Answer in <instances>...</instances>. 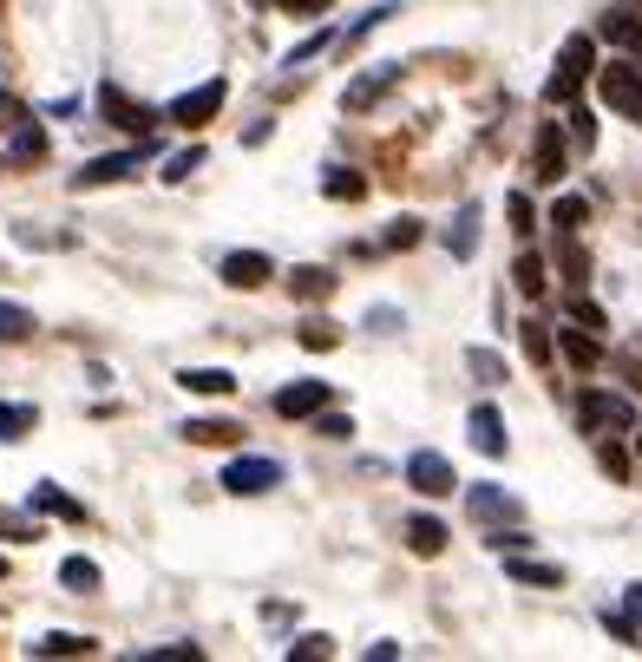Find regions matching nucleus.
Segmentation results:
<instances>
[{
    "label": "nucleus",
    "mask_w": 642,
    "mask_h": 662,
    "mask_svg": "<svg viewBox=\"0 0 642 662\" xmlns=\"http://www.w3.org/2000/svg\"><path fill=\"white\" fill-rule=\"evenodd\" d=\"M590 73H597V40H590V33H571L564 53H558V73L544 79V105H571Z\"/></svg>",
    "instance_id": "f257e3e1"
},
{
    "label": "nucleus",
    "mask_w": 642,
    "mask_h": 662,
    "mask_svg": "<svg viewBox=\"0 0 642 662\" xmlns=\"http://www.w3.org/2000/svg\"><path fill=\"white\" fill-rule=\"evenodd\" d=\"M597 92H603V105L610 112H623L630 125H642V73L636 60L623 53V60H610V67H597Z\"/></svg>",
    "instance_id": "f03ea898"
},
{
    "label": "nucleus",
    "mask_w": 642,
    "mask_h": 662,
    "mask_svg": "<svg viewBox=\"0 0 642 662\" xmlns=\"http://www.w3.org/2000/svg\"><path fill=\"white\" fill-rule=\"evenodd\" d=\"M0 125H7V164H40V157H47V132H40L33 112H20L7 92H0Z\"/></svg>",
    "instance_id": "7ed1b4c3"
},
{
    "label": "nucleus",
    "mask_w": 642,
    "mask_h": 662,
    "mask_svg": "<svg viewBox=\"0 0 642 662\" xmlns=\"http://www.w3.org/2000/svg\"><path fill=\"white\" fill-rule=\"evenodd\" d=\"M223 99H230V85H223V79H204V85L177 92V99L164 105V119H171V125H191V132H197V125H211L216 112H223Z\"/></svg>",
    "instance_id": "20e7f679"
},
{
    "label": "nucleus",
    "mask_w": 642,
    "mask_h": 662,
    "mask_svg": "<svg viewBox=\"0 0 642 662\" xmlns=\"http://www.w3.org/2000/svg\"><path fill=\"white\" fill-rule=\"evenodd\" d=\"M283 486V466L276 459H230L223 466V492H236V499H263V492H276Z\"/></svg>",
    "instance_id": "39448f33"
},
{
    "label": "nucleus",
    "mask_w": 642,
    "mask_h": 662,
    "mask_svg": "<svg viewBox=\"0 0 642 662\" xmlns=\"http://www.w3.org/2000/svg\"><path fill=\"white\" fill-rule=\"evenodd\" d=\"M577 427H583V434H603V427L623 434V427H636V407H630L623 394H583V400H577Z\"/></svg>",
    "instance_id": "423d86ee"
},
{
    "label": "nucleus",
    "mask_w": 642,
    "mask_h": 662,
    "mask_svg": "<svg viewBox=\"0 0 642 662\" xmlns=\"http://www.w3.org/2000/svg\"><path fill=\"white\" fill-rule=\"evenodd\" d=\"M564 171H571V139L558 125H538V139H531V184H564Z\"/></svg>",
    "instance_id": "0eeeda50"
},
{
    "label": "nucleus",
    "mask_w": 642,
    "mask_h": 662,
    "mask_svg": "<svg viewBox=\"0 0 642 662\" xmlns=\"http://www.w3.org/2000/svg\"><path fill=\"white\" fill-rule=\"evenodd\" d=\"M216 276H223L230 289H263V283L276 276V263H269L263 249H230V256L216 263Z\"/></svg>",
    "instance_id": "6e6552de"
},
{
    "label": "nucleus",
    "mask_w": 642,
    "mask_h": 662,
    "mask_svg": "<svg viewBox=\"0 0 642 662\" xmlns=\"http://www.w3.org/2000/svg\"><path fill=\"white\" fill-rule=\"evenodd\" d=\"M144 157H151V145H132V151H112V157H92L85 171H79V191H99V184H119V177H132Z\"/></svg>",
    "instance_id": "1a4fd4ad"
},
{
    "label": "nucleus",
    "mask_w": 642,
    "mask_h": 662,
    "mask_svg": "<svg viewBox=\"0 0 642 662\" xmlns=\"http://www.w3.org/2000/svg\"><path fill=\"white\" fill-rule=\"evenodd\" d=\"M99 112H105L112 125H125V132H151V125L164 119V112H151V105H139V99H125L119 85H105V92H99Z\"/></svg>",
    "instance_id": "9d476101"
},
{
    "label": "nucleus",
    "mask_w": 642,
    "mask_h": 662,
    "mask_svg": "<svg viewBox=\"0 0 642 662\" xmlns=\"http://www.w3.org/2000/svg\"><path fill=\"white\" fill-rule=\"evenodd\" d=\"M322 407H328V380H295V387L276 394V414H283V420H315Z\"/></svg>",
    "instance_id": "9b49d317"
},
{
    "label": "nucleus",
    "mask_w": 642,
    "mask_h": 662,
    "mask_svg": "<svg viewBox=\"0 0 642 662\" xmlns=\"http://www.w3.org/2000/svg\"><path fill=\"white\" fill-rule=\"evenodd\" d=\"M407 479H414V492H427V499H446V492L459 486L439 452H414V459H407Z\"/></svg>",
    "instance_id": "f8f14e48"
},
{
    "label": "nucleus",
    "mask_w": 642,
    "mask_h": 662,
    "mask_svg": "<svg viewBox=\"0 0 642 662\" xmlns=\"http://www.w3.org/2000/svg\"><path fill=\"white\" fill-rule=\"evenodd\" d=\"M558 355H564L577 374H590L597 361H603V348H597V335H590L583 322H577V328H558Z\"/></svg>",
    "instance_id": "ddd939ff"
},
{
    "label": "nucleus",
    "mask_w": 642,
    "mask_h": 662,
    "mask_svg": "<svg viewBox=\"0 0 642 662\" xmlns=\"http://www.w3.org/2000/svg\"><path fill=\"white\" fill-rule=\"evenodd\" d=\"M466 434H472V446H479V452H492V459L505 452V420H499V407H492V400H479V407H472Z\"/></svg>",
    "instance_id": "4468645a"
},
{
    "label": "nucleus",
    "mask_w": 642,
    "mask_h": 662,
    "mask_svg": "<svg viewBox=\"0 0 642 662\" xmlns=\"http://www.w3.org/2000/svg\"><path fill=\"white\" fill-rule=\"evenodd\" d=\"M288 295H295V302H328V295H335V269H322V263L288 269Z\"/></svg>",
    "instance_id": "2eb2a0df"
},
{
    "label": "nucleus",
    "mask_w": 642,
    "mask_h": 662,
    "mask_svg": "<svg viewBox=\"0 0 642 662\" xmlns=\"http://www.w3.org/2000/svg\"><path fill=\"white\" fill-rule=\"evenodd\" d=\"M322 197H335V204H360V197H367V177L348 171V164H328V171H322Z\"/></svg>",
    "instance_id": "dca6fc26"
},
{
    "label": "nucleus",
    "mask_w": 642,
    "mask_h": 662,
    "mask_svg": "<svg viewBox=\"0 0 642 662\" xmlns=\"http://www.w3.org/2000/svg\"><path fill=\"white\" fill-rule=\"evenodd\" d=\"M603 40L642 67V20H630V13H603Z\"/></svg>",
    "instance_id": "f3484780"
},
{
    "label": "nucleus",
    "mask_w": 642,
    "mask_h": 662,
    "mask_svg": "<svg viewBox=\"0 0 642 662\" xmlns=\"http://www.w3.org/2000/svg\"><path fill=\"white\" fill-rule=\"evenodd\" d=\"M505 578H511V584H544V590L564 584V571H558V564H531V558H518V551L505 558Z\"/></svg>",
    "instance_id": "a211bd4d"
},
{
    "label": "nucleus",
    "mask_w": 642,
    "mask_h": 662,
    "mask_svg": "<svg viewBox=\"0 0 642 662\" xmlns=\"http://www.w3.org/2000/svg\"><path fill=\"white\" fill-rule=\"evenodd\" d=\"M472 518H524V506L499 486H472Z\"/></svg>",
    "instance_id": "6ab92c4d"
},
{
    "label": "nucleus",
    "mask_w": 642,
    "mask_h": 662,
    "mask_svg": "<svg viewBox=\"0 0 642 662\" xmlns=\"http://www.w3.org/2000/svg\"><path fill=\"white\" fill-rule=\"evenodd\" d=\"M407 544H414V551H420V558H439V551H446V524H439V518H407Z\"/></svg>",
    "instance_id": "aec40b11"
},
{
    "label": "nucleus",
    "mask_w": 642,
    "mask_h": 662,
    "mask_svg": "<svg viewBox=\"0 0 642 662\" xmlns=\"http://www.w3.org/2000/svg\"><path fill=\"white\" fill-rule=\"evenodd\" d=\"M177 387H191V394H236V374L230 368H184Z\"/></svg>",
    "instance_id": "412c9836"
},
{
    "label": "nucleus",
    "mask_w": 642,
    "mask_h": 662,
    "mask_svg": "<svg viewBox=\"0 0 642 662\" xmlns=\"http://www.w3.org/2000/svg\"><path fill=\"white\" fill-rule=\"evenodd\" d=\"M184 440H191V446H236V440H243V427H236V420H191V427H184Z\"/></svg>",
    "instance_id": "4be33fe9"
},
{
    "label": "nucleus",
    "mask_w": 642,
    "mask_h": 662,
    "mask_svg": "<svg viewBox=\"0 0 642 662\" xmlns=\"http://www.w3.org/2000/svg\"><path fill=\"white\" fill-rule=\"evenodd\" d=\"M27 506H33V512H60V518H85V506H79V499H72V492H60V486H33V499H27Z\"/></svg>",
    "instance_id": "5701e85b"
},
{
    "label": "nucleus",
    "mask_w": 642,
    "mask_h": 662,
    "mask_svg": "<svg viewBox=\"0 0 642 662\" xmlns=\"http://www.w3.org/2000/svg\"><path fill=\"white\" fill-rule=\"evenodd\" d=\"M92 650H99L92 636H67V630H53V636H40L27 656H92Z\"/></svg>",
    "instance_id": "b1692460"
},
{
    "label": "nucleus",
    "mask_w": 642,
    "mask_h": 662,
    "mask_svg": "<svg viewBox=\"0 0 642 662\" xmlns=\"http://www.w3.org/2000/svg\"><path fill=\"white\" fill-rule=\"evenodd\" d=\"M511 283H518V295H544V256L524 249V256L511 263Z\"/></svg>",
    "instance_id": "393cba45"
},
{
    "label": "nucleus",
    "mask_w": 642,
    "mask_h": 662,
    "mask_svg": "<svg viewBox=\"0 0 642 662\" xmlns=\"http://www.w3.org/2000/svg\"><path fill=\"white\" fill-rule=\"evenodd\" d=\"M33 420H40L33 407H20V400L7 407V400H0V440H27V434H33Z\"/></svg>",
    "instance_id": "a878e982"
},
{
    "label": "nucleus",
    "mask_w": 642,
    "mask_h": 662,
    "mask_svg": "<svg viewBox=\"0 0 642 662\" xmlns=\"http://www.w3.org/2000/svg\"><path fill=\"white\" fill-rule=\"evenodd\" d=\"M472 236H479V211L466 204V211H459V223H452V236H446V249L466 263V256H472Z\"/></svg>",
    "instance_id": "bb28decb"
},
{
    "label": "nucleus",
    "mask_w": 642,
    "mask_h": 662,
    "mask_svg": "<svg viewBox=\"0 0 642 662\" xmlns=\"http://www.w3.org/2000/svg\"><path fill=\"white\" fill-rule=\"evenodd\" d=\"M518 342H524V355H531V361H551V355H558V335H551V328H538V322H524V328H518Z\"/></svg>",
    "instance_id": "cd10ccee"
},
{
    "label": "nucleus",
    "mask_w": 642,
    "mask_h": 662,
    "mask_svg": "<svg viewBox=\"0 0 642 662\" xmlns=\"http://www.w3.org/2000/svg\"><path fill=\"white\" fill-rule=\"evenodd\" d=\"M33 335V315L20 302H0V342H27Z\"/></svg>",
    "instance_id": "c85d7f7f"
},
{
    "label": "nucleus",
    "mask_w": 642,
    "mask_h": 662,
    "mask_svg": "<svg viewBox=\"0 0 642 662\" xmlns=\"http://www.w3.org/2000/svg\"><path fill=\"white\" fill-rule=\"evenodd\" d=\"M197 164H204V151H197V145H184L177 157H164V164H157V177H164V184H184V177H191Z\"/></svg>",
    "instance_id": "c756f323"
},
{
    "label": "nucleus",
    "mask_w": 642,
    "mask_h": 662,
    "mask_svg": "<svg viewBox=\"0 0 642 662\" xmlns=\"http://www.w3.org/2000/svg\"><path fill=\"white\" fill-rule=\"evenodd\" d=\"M564 139H571L577 151L597 145V119H590V105H577V99H571V125H564Z\"/></svg>",
    "instance_id": "7c9ffc66"
},
{
    "label": "nucleus",
    "mask_w": 642,
    "mask_h": 662,
    "mask_svg": "<svg viewBox=\"0 0 642 662\" xmlns=\"http://www.w3.org/2000/svg\"><path fill=\"white\" fill-rule=\"evenodd\" d=\"M60 584L67 590H99V564H92V558H67V564H60Z\"/></svg>",
    "instance_id": "2f4dec72"
},
{
    "label": "nucleus",
    "mask_w": 642,
    "mask_h": 662,
    "mask_svg": "<svg viewBox=\"0 0 642 662\" xmlns=\"http://www.w3.org/2000/svg\"><path fill=\"white\" fill-rule=\"evenodd\" d=\"M551 223H558V230H583V223H590V204H583V197H558V204H551Z\"/></svg>",
    "instance_id": "473e14b6"
},
{
    "label": "nucleus",
    "mask_w": 642,
    "mask_h": 662,
    "mask_svg": "<svg viewBox=\"0 0 642 662\" xmlns=\"http://www.w3.org/2000/svg\"><path fill=\"white\" fill-rule=\"evenodd\" d=\"M558 263H564V276H571L577 289H583V276H590V256L577 249V230H564V249H558Z\"/></svg>",
    "instance_id": "72a5a7b5"
},
{
    "label": "nucleus",
    "mask_w": 642,
    "mask_h": 662,
    "mask_svg": "<svg viewBox=\"0 0 642 662\" xmlns=\"http://www.w3.org/2000/svg\"><path fill=\"white\" fill-rule=\"evenodd\" d=\"M597 466H603L610 479H630V446H623V440H603V446H597Z\"/></svg>",
    "instance_id": "f704fd0d"
},
{
    "label": "nucleus",
    "mask_w": 642,
    "mask_h": 662,
    "mask_svg": "<svg viewBox=\"0 0 642 662\" xmlns=\"http://www.w3.org/2000/svg\"><path fill=\"white\" fill-rule=\"evenodd\" d=\"M571 322H583L590 335H603V328H610V322H603V308H597V302H590L583 289H571Z\"/></svg>",
    "instance_id": "c9c22d12"
},
{
    "label": "nucleus",
    "mask_w": 642,
    "mask_h": 662,
    "mask_svg": "<svg viewBox=\"0 0 642 662\" xmlns=\"http://www.w3.org/2000/svg\"><path fill=\"white\" fill-rule=\"evenodd\" d=\"M335 342H342V335H335V322H308V328H302V348H308V355H328Z\"/></svg>",
    "instance_id": "e433bc0d"
},
{
    "label": "nucleus",
    "mask_w": 642,
    "mask_h": 662,
    "mask_svg": "<svg viewBox=\"0 0 642 662\" xmlns=\"http://www.w3.org/2000/svg\"><path fill=\"white\" fill-rule=\"evenodd\" d=\"M315 434H322V440H355V420H348V414H328V407H322V414H315Z\"/></svg>",
    "instance_id": "4c0bfd02"
},
{
    "label": "nucleus",
    "mask_w": 642,
    "mask_h": 662,
    "mask_svg": "<svg viewBox=\"0 0 642 662\" xmlns=\"http://www.w3.org/2000/svg\"><path fill=\"white\" fill-rule=\"evenodd\" d=\"M505 211H511V230H524V236H531V223H538V204H531L524 191H511V197H505Z\"/></svg>",
    "instance_id": "58836bf2"
},
{
    "label": "nucleus",
    "mask_w": 642,
    "mask_h": 662,
    "mask_svg": "<svg viewBox=\"0 0 642 662\" xmlns=\"http://www.w3.org/2000/svg\"><path fill=\"white\" fill-rule=\"evenodd\" d=\"M387 85H394V73H367V79H355V85H348V105H367V99H374V92H387Z\"/></svg>",
    "instance_id": "ea45409f"
},
{
    "label": "nucleus",
    "mask_w": 642,
    "mask_h": 662,
    "mask_svg": "<svg viewBox=\"0 0 642 662\" xmlns=\"http://www.w3.org/2000/svg\"><path fill=\"white\" fill-rule=\"evenodd\" d=\"M466 361H472V374H479V380H505V361L492 355V348H472Z\"/></svg>",
    "instance_id": "a19ab883"
},
{
    "label": "nucleus",
    "mask_w": 642,
    "mask_h": 662,
    "mask_svg": "<svg viewBox=\"0 0 642 662\" xmlns=\"http://www.w3.org/2000/svg\"><path fill=\"white\" fill-rule=\"evenodd\" d=\"M414 243H420V223H414V217H400L394 230H387V243H380V249H414Z\"/></svg>",
    "instance_id": "79ce46f5"
},
{
    "label": "nucleus",
    "mask_w": 642,
    "mask_h": 662,
    "mask_svg": "<svg viewBox=\"0 0 642 662\" xmlns=\"http://www.w3.org/2000/svg\"><path fill=\"white\" fill-rule=\"evenodd\" d=\"M328 656V636H302V643H288V662H315Z\"/></svg>",
    "instance_id": "37998d69"
},
{
    "label": "nucleus",
    "mask_w": 642,
    "mask_h": 662,
    "mask_svg": "<svg viewBox=\"0 0 642 662\" xmlns=\"http://www.w3.org/2000/svg\"><path fill=\"white\" fill-rule=\"evenodd\" d=\"M623 617H630V623L642 630V584H630V590H623Z\"/></svg>",
    "instance_id": "c03bdc74"
},
{
    "label": "nucleus",
    "mask_w": 642,
    "mask_h": 662,
    "mask_svg": "<svg viewBox=\"0 0 642 662\" xmlns=\"http://www.w3.org/2000/svg\"><path fill=\"white\" fill-rule=\"evenodd\" d=\"M276 7H288V13H328V0H276Z\"/></svg>",
    "instance_id": "a18cd8bd"
},
{
    "label": "nucleus",
    "mask_w": 642,
    "mask_h": 662,
    "mask_svg": "<svg viewBox=\"0 0 642 662\" xmlns=\"http://www.w3.org/2000/svg\"><path fill=\"white\" fill-rule=\"evenodd\" d=\"M636 452H642V420H636Z\"/></svg>",
    "instance_id": "49530a36"
},
{
    "label": "nucleus",
    "mask_w": 642,
    "mask_h": 662,
    "mask_svg": "<svg viewBox=\"0 0 642 662\" xmlns=\"http://www.w3.org/2000/svg\"><path fill=\"white\" fill-rule=\"evenodd\" d=\"M0 578H7V558H0Z\"/></svg>",
    "instance_id": "de8ad7c7"
},
{
    "label": "nucleus",
    "mask_w": 642,
    "mask_h": 662,
    "mask_svg": "<svg viewBox=\"0 0 642 662\" xmlns=\"http://www.w3.org/2000/svg\"><path fill=\"white\" fill-rule=\"evenodd\" d=\"M0 171H7V157H0Z\"/></svg>",
    "instance_id": "09e8293b"
}]
</instances>
